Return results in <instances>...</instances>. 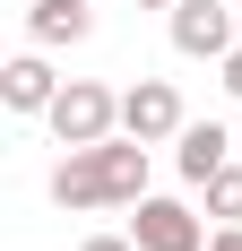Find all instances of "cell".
<instances>
[{"label": "cell", "instance_id": "6da1fadb", "mask_svg": "<svg viewBox=\"0 0 242 251\" xmlns=\"http://www.w3.org/2000/svg\"><path fill=\"white\" fill-rule=\"evenodd\" d=\"M147 200V139L113 130L96 148H70L52 165V208H70V217H96V208H139Z\"/></svg>", "mask_w": 242, "mask_h": 251}, {"label": "cell", "instance_id": "7a4b0ae2", "mask_svg": "<svg viewBox=\"0 0 242 251\" xmlns=\"http://www.w3.org/2000/svg\"><path fill=\"white\" fill-rule=\"evenodd\" d=\"M44 122H52L61 148H96V139H113V130H121V96H113V87H96V78H70V87L52 96Z\"/></svg>", "mask_w": 242, "mask_h": 251}, {"label": "cell", "instance_id": "3957f363", "mask_svg": "<svg viewBox=\"0 0 242 251\" xmlns=\"http://www.w3.org/2000/svg\"><path fill=\"white\" fill-rule=\"evenodd\" d=\"M130 243L139 251H208V226H199L182 200H156V191H147V200L130 208Z\"/></svg>", "mask_w": 242, "mask_h": 251}, {"label": "cell", "instance_id": "277c9868", "mask_svg": "<svg viewBox=\"0 0 242 251\" xmlns=\"http://www.w3.org/2000/svg\"><path fill=\"white\" fill-rule=\"evenodd\" d=\"M121 130L147 139V148L182 139V96H173V78H139V87H121Z\"/></svg>", "mask_w": 242, "mask_h": 251}, {"label": "cell", "instance_id": "5b68a950", "mask_svg": "<svg viewBox=\"0 0 242 251\" xmlns=\"http://www.w3.org/2000/svg\"><path fill=\"white\" fill-rule=\"evenodd\" d=\"M173 52L182 61H225L234 52V18H225V0H173Z\"/></svg>", "mask_w": 242, "mask_h": 251}, {"label": "cell", "instance_id": "8992f818", "mask_svg": "<svg viewBox=\"0 0 242 251\" xmlns=\"http://www.w3.org/2000/svg\"><path fill=\"white\" fill-rule=\"evenodd\" d=\"M234 156H242V139H234L225 122H182V139H173V165H182V182H191V191L217 174V165H234Z\"/></svg>", "mask_w": 242, "mask_h": 251}, {"label": "cell", "instance_id": "52a82bcc", "mask_svg": "<svg viewBox=\"0 0 242 251\" xmlns=\"http://www.w3.org/2000/svg\"><path fill=\"white\" fill-rule=\"evenodd\" d=\"M70 78H52V61H44V44L35 52H18L9 70H0V104L9 113H52V96H61Z\"/></svg>", "mask_w": 242, "mask_h": 251}, {"label": "cell", "instance_id": "ba28073f", "mask_svg": "<svg viewBox=\"0 0 242 251\" xmlns=\"http://www.w3.org/2000/svg\"><path fill=\"white\" fill-rule=\"evenodd\" d=\"M26 35H35L44 52L87 44V35H96V9H87V0H35V9H26Z\"/></svg>", "mask_w": 242, "mask_h": 251}, {"label": "cell", "instance_id": "9c48e42d", "mask_svg": "<svg viewBox=\"0 0 242 251\" xmlns=\"http://www.w3.org/2000/svg\"><path fill=\"white\" fill-rule=\"evenodd\" d=\"M199 200H208L217 226H242V156H234V165H217V174L199 182Z\"/></svg>", "mask_w": 242, "mask_h": 251}, {"label": "cell", "instance_id": "30bf717a", "mask_svg": "<svg viewBox=\"0 0 242 251\" xmlns=\"http://www.w3.org/2000/svg\"><path fill=\"white\" fill-rule=\"evenodd\" d=\"M225 96H234V104H242V44H234V52H225Z\"/></svg>", "mask_w": 242, "mask_h": 251}, {"label": "cell", "instance_id": "8fae6325", "mask_svg": "<svg viewBox=\"0 0 242 251\" xmlns=\"http://www.w3.org/2000/svg\"><path fill=\"white\" fill-rule=\"evenodd\" d=\"M78 251H139V243H130V234H87Z\"/></svg>", "mask_w": 242, "mask_h": 251}, {"label": "cell", "instance_id": "7c38bea8", "mask_svg": "<svg viewBox=\"0 0 242 251\" xmlns=\"http://www.w3.org/2000/svg\"><path fill=\"white\" fill-rule=\"evenodd\" d=\"M208 251H242V226H217V234H208Z\"/></svg>", "mask_w": 242, "mask_h": 251}, {"label": "cell", "instance_id": "4fadbf2b", "mask_svg": "<svg viewBox=\"0 0 242 251\" xmlns=\"http://www.w3.org/2000/svg\"><path fill=\"white\" fill-rule=\"evenodd\" d=\"M139 9H173V0H139Z\"/></svg>", "mask_w": 242, "mask_h": 251}]
</instances>
